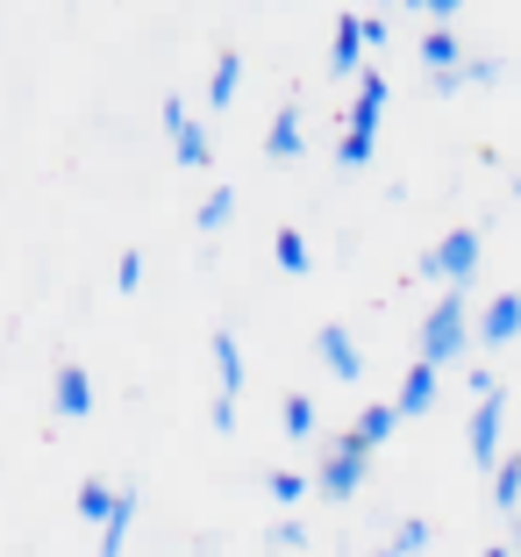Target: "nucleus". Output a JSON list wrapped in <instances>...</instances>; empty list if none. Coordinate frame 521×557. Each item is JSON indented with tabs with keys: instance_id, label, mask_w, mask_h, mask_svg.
Returning a JSON list of instances; mask_svg holds the SVG:
<instances>
[{
	"instance_id": "f257e3e1",
	"label": "nucleus",
	"mask_w": 521,
	"mask_h": 557,
	"mask_svg": "<svg viewBox=\"0 0 521 557\" xmlns=\"http://www.w3.org/2000/svg\"><path fill=\"white\" fill-rule=\"evenodd\" d=\"M464 336H472V322H464V286H450L422 322V364H457L464 358Z\"/></svg>"
},
{
	"instance_id": "2eb2a0df",
	"label": "nucleus",
	"mask_w": 521,
	"mask_h": 557,
	"mask_svg": "<svg viewBox=\"0 0 521 557\" xmlns=\"http://www.w3.org/2000/svg\"><path fill=\"white\" fill-rule=\"evenodd\" d=\"M114 500H122V493L108 486V479H86L79 486V500H72V508H79V522H94V529H108V515H114Z\"/></svg>"
},
{
	"instance_id": "412c9836",
	"label": "nucleus",
	"mask_w": 521,
	"mask_h": 557,
	"mask_svg": "<svg viewBox=\"0 0 521 557\" xmlns=\"http://www.w3.org/2000/svg\"><path fill=\"white\" fill-rule=\"evenodd\" d=\"M264 486H272L278 508H300V500L314 493V479H308V472H264Z\"/></svg>"
},
{
	"instance_id": "f8f14e48",
	"label": "nucleus",
	"mask_w": 521,
	"mask_h": 557,
	"mask_svg": "<svg viewBox=\"0 0 521 557\" xmlns=\"http://www.w3.org/2000/svg\"><path fill=\"white\" fill-rule=\"evenodd\" d=\"M208 350H214V379H222V394L236 400V394H244V350H236V329H214Z\"/></svg>"
},
{
	"instance_id": "dca6fc26",
	"label": "nucleus",
	"mask_w": 521,
	"mask_h": 557,
	"mask_svg": "<svg viewBox=\"0 0 521 557\" xmlns=\"http://www.w3.org/2000/svg\"><path fill=\"white\" fill-rule=\"evenodd\" d=\"M422 65H429V79H436V72H464V50H457L450 29H429L422 36Z\"/></svg>"
},
{
	"instance_id": "a211bd4d",
	"label": "nucleus",
	"mask_w": 521,
	"mask_h": 557,
	"mask_svg": "<svg viewBox=\"0 0 521 557\" xmlns=\"http://www.w3.org/2000/svg\"><path fill=\"white\" fill-rule=\"evenodd\" d=\"M272 258H278V272H294V278H300V272L314 264V250H308V236H300L294 222H286V230L272 236Z\"/></svg>"
},
{
	"instance_id": "ddd939ff",
	"label": "nucleus",
	"mask_w": 521,
	"mask_h": 557,
	"mask_svg": "<svg viewBox=\"0 0 521 557\" xmlns=\"http://www.w3.org/2000/svg\"><path fill=\"white\" fill-rule=\"evenodd\" d=\"M129 522H136V486H122V500H114V515H108V529H100V550H94V557H122Z\"/></svg>"
},
{
	"instance_id": "bb28decb",
	"label": "nucleus",
	"mask_w": 521,
	"mask_h": 557,
	"mask_svg": "<svg viewBox=\"0 0 521 557\" xmlns=\"http://www.w3.org/2000/svg\"><path fill=\"white\" fill-rule=\"evenodd\" d=\"M500 79V58H472V65H464V86H493Z\"/></svg>"
},
{
	"instance_id": "0eeeda50",
	"label": "nucleus",
	"mask_w": 521,
	"mask_h": 557,
	"mask_svg": "<svg viewBox=\"0 0 521 557\" xmlns=\"http://www.w3.org/2000/svg\"><path fill=\"white\" fill-rule=\"evenodd\" d=\"M500 422H507V394L479 400V414H472V458L486 465V472H500Z\"/></svg>"
},
{
	"instance_id": "f03ea898",
	"label": "nucleus",
	"mask_w": 521,
	"mask_h": 557,
	"mask_svg": "<svg viewBox=\"0 0 521 557\" xmlns=\"http://www.w3.org/2000/svg\"><path fill=\"white\" fill-rule=\"evenodd\" d=\"M364 458H372V450H364L358 436H336L328 458H322V472H314V493H322V500H350V493L364 486Z\"/></svg>"
},
{
	"instance_id": "a878e982",
	"label": "nucleus",
	"mask_w": 521,
	"mask_h": 557,
	"mask_svg": "<svg viewBox=\"0 0 521 557\" xmlns=\"http://www.w3.org/2000/svg\"><path fill=\"white\" fill-rule=\"evenodd\" d=\"M114 286H122V294H136V286H144V250H122V264H114Z\"/></svg>"
},
{
	"instance_id": "cd10ccee",
	"label": "nucleus",
	"mask_w": 521,
	"mask_h": 557,
	"mask_svg": "<svg viewBox=\"0 0 521 557\" xmlns=\"http://www.w3.org/2000/svg\"><path fill=\"white\" fill-rule=\"evenodd\" d=\"M464 386H472V394H479V400H493V394H500V379H493V372H486V364H472V372H464Z\"/></svg>"
},
{
	"instance_id": "aec40b11",
	"label": "nucleus",
	"mask_w": 521,
	"mask_h": 557,
	"mask_svg": "<svg viewBox=\"0 0 521 557\" xmlns=\"http://www.w3.org/2000/svg\"><path fill=\"white\" fill-rule=\"evenodd\" d=\"M493 508L500 515L521 508V458H500V472H493Z\"/></svg>"
},
{
	"instance_id": "4468645a",
	"label": "nucleus",
	"mask_w": 521,
	"mask_h": 557,
	"mask_svg": "<svg viewBox=\"0 0 521 557\" xmlns=\"http://www.w3.org/2000/svg\"><path fill=\"white\" fill-rule=\"evenodd\" d=\"M393 429H400V408H393V400H379V408H364L358 422H350V436H358L364 450H379V443H386Z\"/></svg>"
},
{
	"instance_id": "393cba45",
	"label": "nucleus",
	"mask_w": 521,
	"mask_h": 557,
	"mask_svg": "<svg viewBox=\"0 0 521 557\" xmlns=\"http://www.w3.org/2000/svg\"><path fill=\"white\" fill-rule=\"evenodd\" d=\"M300 543H308L300 515H294V522H278V529H264V550H300Z\"/></svg>"
},
{
	"instance_id": "423d86ee",
	"label": "nucleus",
	"mask_w": 521,
	"mask_h": 557,
	"mask_svg": "<svg viewBox=\"0 0 521 557\" xmlns=\"http://www.w3.org/2000/svg\"><path fill=\"white\" fill-rule=\"evenodd\" d=\"M364 15H336V36H328V72H336V79H364Z\"/></svg>"
},
{
	"instance_id": "f3484780",
	"label": "nucleus",
	"mask_w": 521,
	"mask_h": 557,
	"mask_svg": "<svg viewBox=\"0 0 521 557\" xmlns=\"http://www.w3.org/2000/svg\"><path fill=\"white\" fill-rule=\"evenodd\" d=\"M236 86H244V58H236V50H214V79H208V100H214V108H228V100H236Z\"/></svg>"
},
{
	"instance_id": "7c9ffc66",
	"label": "nucleus",
	"mask_w": 521,
	"mask_h": 557,
	"mask_svg": "<svg viewBox=\"0 0 521 557\" xmlns=\"http://www.w3.org/2000/svg\"><path fill=\"white\" fill-rule=\"evenodd\" d=\"M486 557H507V550H486Z\"/></svg>"
},
{
	"instance_id": "9d476101",
	"label": "nucleus",
	"mask_w": 521,
	"mask_h": 557,
	"mask_svg": "<svg viewBox=\"0 0 521 557\" xmlns=\"http://www.w3.org/2000/svg\"><path fill=\"white\" fill-rule=\"evenodd\" d=\"M308 115H300V100H286V108H278L272 115V136H264V158H300V150H308Z\"/></svg>"
},
{
	"instance_id": "6e6552de",
	"label": "nucleus",
	"mask_w": 521,
	"mask_h": 557,
	"mask_svg": "<svg viewBox=\"0 0 521 557\" xmlns=\"http://www.w3.org/2000/svg\"><path fill=\"white\" fill-rule=\"evenodd\" d=\"M514 336H521V294H493L486 314H479V344L500 350V344H514Z\"/></svg>"
},
{
	"instance_id": "b1692460",
	"label": "nucleus",
	"mask_w": 521,
	"mask_h": 557,
	"mask_svg": "<svg viewBox=\"0 0 521 557\" xmlns=\"http://www.w3.org/2000/svg\"><path fill=\"white\" fill-rule=\"evenodd\" d=\"M372 144H379V129H343L336 164H343V172H350V164H364V158H372Z\"/></svg>"
},
{
	"instance_id": "1a4fd4ad",
	"label": "nucleus",
	"mask_w": 521,
	"mask_h": 557,
	"mask_svg": "<svg viewBox=\"0 0 521 557\" xmlns=\"http://www.w3.org/2000/svg\"><path fill=\"white\" fill-rule=\"evenodd\" d=\"M58 414H65V422H86V414H94V379H86V364H58Z\"/></svg>"
},
{
	"instance_id": "4be33fe9",
	"label": "nucleus",
	"mask_w": 521,
	"mask_h": 557,
	"mask_svg": "<svg viewBox=\"0 0 521 557\" xmlns=\"http://www.w3.org/2000/svg\"><path fill=\"white\" fill-rule=\"evenodd\" d=\"M429 550V522L422 515H408V522L393 529V543H386V557H422Z\"/></svg>"
},
{
	"instance_id": "7ed1b4c3",
	"label": "nucleus",
	"mask_w": 521,
	"mask_h": 557,
	"mask_svg": "<svg viewBox=\"0 0 521 557\" xmlns=\"http://www.w3.org/2000/svg\"><path fill=\"white\" fill-rule=\"evenodd\" d=\"M414 272H422V278H450V286H472V272H479V230H450L422 264H414Z\"/></svg>"
},
{
	"instance_id": "20e7f679",
	"label": "nucleus",
	"mask_w": 521,
	"mask_h": 557,
	"mask_svg": "<svg viewBox=\"0 0 521 557\" xmlns=\"http://www.w3.org/2000/svg\"><path fill=\"white\" fill-rule=\"evenodd\" d=\"M314 350H322L328 379H343V386H350V379H364V350H358V336H350L343 322H322V329H314Z\"/></svg>"
},
{
	"instance_id": "2f4dec72",
	"label": "nucleus",
	"mask_w": 521,
	"mask_h": 557,
	"mask_svg": "<svg viewBox=\"0 0 521 557\" xmlns=\"http://www.w3.org/2000/svg\"><path fill=\"white\" fill-rule=\"evenodd\" d=\"M514 543H521V529H514Z\"/></svg>"
},
{
	"instance_id": "39448f33",
	"label": "nucleus",
	"mask_w": 521,
	"mask_h": 557,
	"mask_svg": "<svg viewBox=\"0 0 521 557\" xmlns=\"http://www.w3.org/2000/svg\"><path fill=\"white\" fill-rule=\"evenodd\" d=\"M164 129H172V150H179V164H208L214 158V144H208V129H200L194 115H186V100L179 94H164Z\"/></svg>"
},
{
	"instance_id": "5701e85b",
	"label": "nucleus",
	"mask_w": 521,
	"mask_h": 557,
	"mask_svg": "<svg viewBox=\"0 0 521 557\" xmlns=\"http://www.w3.org/2000/svg\"><path fill=\"white\" fill-rule=\"evenodd\" d=\"M228 214H236V186H214V194L208 200H200V230H222V222H228Z\"/></svg>"
},
{
	"instance_id": "c85d7f7f",
	"label": "nucleus",
	"mask_w": 521,
	"mask_h": 557,
	"mask_svg": "<svg viewBox=\"0 0 521 557\" xmlns=\"http://www.w3.org/2000/svg\"><path fill=\"white\" fill-rule=\"evenodd\" d=\"M208 422H214V429H222V436H228V429H236V400H228V394H214V408H208Z\"/></svg>"
},
{
	"instance_id": "9b49d317",
	"label": "nucleus",
	"mask_w": 521,
	"mask_h": 557,
	"mask_svg": "<svg viewBox=\"0 0 521 557\" xmlns=\"http://www.w3.org/2000/svg\"><path fill=\"white\" fill-rule=\"evenodd\" d=\"M393 408H400V422H408V414H429V408H436V364L414 358V364H408V379H400V394H393Z\"/></svg>"
},
{
	"instance_id": "6ab92c4d",
	"label": "nucleus",
	"mask_w": 521,
	"mask_h": 557,
	"mask_svg": "<svg viewBox=\"0 0 521 557\" xmlns=\"http://www.w3.org/2000/svg\"><path fill=\"white\" fill-rule=\"evenodd\" d=\"M278 429H286V436H314V400L308 394H286V400H278Z\"/></svg>"
},
{
	"instance_id": "c756f323",
	"label": "nucleus",
	"mask_w": 521,
	"mask_h": 557,
	"mask_svg": "<svg viewBox=\"0 0 521 557\" xmlns=\"http://www.w3.org/2000/svg\"><path fill=\"white\" fill-rule=\"evenodd\" d=\"M514 194H521V172H514Z\"/></svg>"
}]
</instances>
